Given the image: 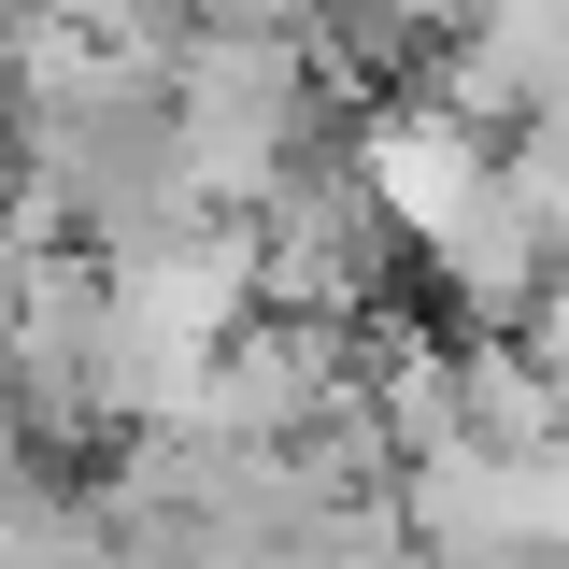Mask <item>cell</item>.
<instances>
[{
	"mask_svg": "<svg viewBox=\"0 0 569 569\" xmlns=\"http://www.w3.org/2000/svg\"><path fill=\"white\" fill-rule=\"evenodd\" d=\"M512 171H527V200L569 228V100H541V114L512 129Z\"/></svg>",
	"mask_w": 569,
	"mask_h": 569,
	"instance_id": "1",
	"label": "cell"
}]
</instances>
